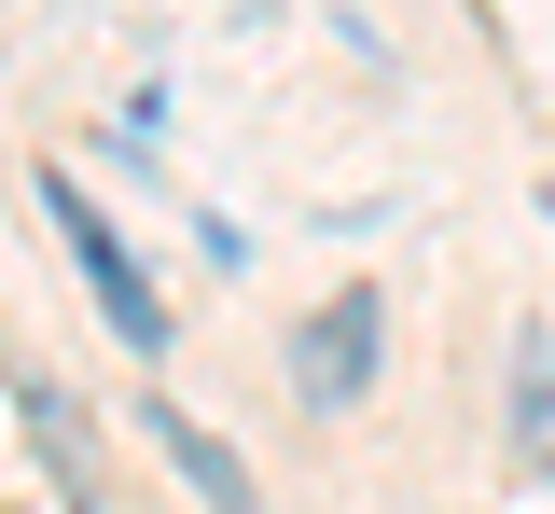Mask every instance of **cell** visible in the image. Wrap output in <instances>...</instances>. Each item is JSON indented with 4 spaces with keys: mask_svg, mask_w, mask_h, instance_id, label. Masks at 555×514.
Here are the masks:
<instances>
[{
    "mask_svg": "<svg viewBox=\"0 0 555 514\" xmlns=\"http://www.w3.org/2000/svg\"><path fill=\"white\" fill-rule=\"evenodd\" d=\"M42 222H56V250H69V265H83V293H98V320L126 334L139 362H167V293L139 279V250H126V236H112V222H98V195H83V181H56V167H42Z\"/></svg>",
    "mask_w": 555,
    "mask_h": 514,
    "instance_id": "6da1fadb",
    "label": "cell"
},
{
    "mask_svg": "<svg viewBox=\"0 0 555 514\" xmlns=\"http://www.w3.org/2000/svg\"><path fill=\"white\" fill-rule=\"evenodd\" d=\"M292 403H320V417H347V403H375V362H389V293H320L306 320H292Z\"/></svg>",
    "mask_w": 555,
    "mask_h": 514,
    "instance_id": "7a4b0ae2",
    "label": "cell"
},
{
    "mask_svg": "<svg viewBox=\"0 0 555 514\" xmlns=\"http://www.w3.org/2000/svg\"><path fill=\"white\" fill-rule=\"evenodd\" d=\"M139 432L167 445V473H181V487H195L208 514H264V487H250V459H236V445L208 432L195 403H167V389H153V403H139Z\"/></svg>",
    "mask_w": 555,
    "mask_h": 514,
    "instance_id": "3957f363",
    "label": "cell"
},
{
    "mask_svg": "<svg viewBox=\"0 0 555 514\" xmlns=\"http://www.w3.org/2000/svg\"><path fill=\"white\" fill-rule=\"evenodd\" d=\"M14 417H28V445L69 473V514H112V473H98V417L69 403L56 375H14Z\"/></svg>",
    "mask_w": 555,
    "mask_h": 514,
    "instance_id": "277c9868",
    "label": "cell"
},
{
    "mask_svg": "<svg viewBox=\"0 0 555 514\" xmlns=\"http://www.w3.org/2000/svg\"><path fill=\"white\" fill-rule=\"evenodd\" d=\"M500 445H514V473H555V334L542 320L514 334V417H500Z\"/></svg>",
    "mask_w": 555,
    "mask_h": 514,
    "instance_id": "5b68a950",
    "label": "cell"
}]
</instances>
